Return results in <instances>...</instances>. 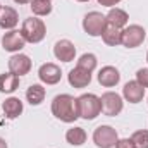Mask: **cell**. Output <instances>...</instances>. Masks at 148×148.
Here are the masks:
<instances>
[{"label": "cell", "mask_w": 148, "mask_h": 148, "mask_svg": "<svg viewBox=\"0 0 148 148\" xmlns=\"http://www.w3.org/2000/svg\"><path fill=\"white\" fill-rule=\"evenodd\" d=\"M38 77L45 84H57L60 81V77H62V71H60V67L57 64L47 62L38 69Z\"/></svg>", "instance_id": "10"}, {"label": "cell", "mask_w": 148, "mask_h": 148, "mask_svg": "<svg viewBox=\"0 0 148 148\" xmlns=\"http://www.w3.org/2000/svg\"><path fill=\"white\" fill-rule=\"evenodd\" d=\"M14 2H16V3H21V5H23V3H29L31 0H14Z\"/></svg>", "instance_id": "29"}, {"label": "cell", "mask_w": 148, "mask_h": 148, "mask_svg": "<svg viewBox=\"0 0 148 148\" xmlns=\"http://www.w3.org/2000/svg\"><path fill=\"white\" fill-rule=\"evenodd\" d=\"M100 5H103V7H114V5H117L121 0H97Z\"/></svg>", "instance_id": "27"}, {"label": "cell", "mask_w": 148, "mask_h": 148, "mask_svg": "<svg viewBox=\"0 0 148 148\" xmlns=\"http://www.w3.org/2000/svg\"><path fill=\"white\" fill-rule=\"evenodd\" d=\"M76 102H77L79 117H83L84 121H93L95 117H98V115L102 114L100 97H97V95H93V93H84V95L77 97Z\"/></svg>", "instance_id": "2"}, {"label": "cell", "mask_w": 148, "mask_h": 148, "mask_svg": "<svg viewBox=\"0 0 148 148\" xmlns=\"http://www.w3.org/2000/svg\"><path fill=\"white\" fill-rule=\"evenodd\" d=\"M17 21H19L17 10L12 9V7L2 5V9H0V28L10 31V29H14L17 26Z\"/></svg>", "instance_id": "15"}, {"label": "cell", "mask_w": 148, "mask_h": 148, "mask_svg": "<svg viewBox=\"0 0 148 148\" xmlns=\"http://www.w3.org/2000/svg\"><path fill=\"white\" fill-rule=\"evenodd\" d=\"M121 31L122 29H119V28H115L112 24H107L103 33H102V40L109 47H117V45H121Z\"/></svg>", "instance_id": "19"}, {"label": "cell", "mask_w": 148, "mask_h": 148, "mask_svg": "<svg viewBox=\"0 0 148 148\" xmlns=\"http://www.w3.org/2000/svg\"><path fill=\"white\" fill-rule=\"evenodd\" d=\"M29 7H31V12L38 17L48 16L52 12V2L50 0H31Z\"/></svg>", "instance_id": "22"}, {"label": "cell", "mask_w": 148, "mask_h": 148, "mask_svg": "<svg viewBox=\"0 0 148 148\" xmlns=\"http://www.w3.org/2000/svg\"><path fill=\"white\" fill-rule=\"evenodd\" d=\"M0 9H2V5H0Z\"/></svg>", "instance_id": "32"}, {"label": "cell", "mask_w": 148, "mask_h": 148, "mask_svg": "<svg viewBox=\"0 0 148 148\" xmlns=\"http://www.w3.org/2000/svg\"><path fill=\"white\" fill-rule=\"evenodd\" d=\"M122 97L129 103H140L145 97V88L138 81H127L122 88Z\"/></svg>", "instance_id": "12"}, {"label": "cell", "mask_w": 148, "mask_h": 148, "mask_svg": "<svg viewBox=\"0 0 148 148\" xmlns=\"http://www.w3.org/2000/svg\"><path fill=\"white\" fill-rule=\"evenodd\" d=\"M2 110H3L7 119H16L23 114V102L16 97H10L2 103Z\"/></svg>", "instance_id": "17"}, {"label": "cell", "mask_w": 148, "mask_h": 148, "mask_svg": "<svg viewBox=\"0 0 148 148\" xmlns=\"http://www.w3.org/2000/svg\"><path fill=\"white\" fill-rule=\"evenodd\" d=\"M145 28L140 24H129L126 28H122L121 31V45H124L126 48H136L145 41Z\"/></svg>", "instance_id": "4"}, {"label": "cell", "mask_w": 148, "mask_h": 148, "mask_svg": "<svg viewBox=\"0 0 148 148\" xmlns=\"http://www.w3.org/2000/svg\"><path fill=\"white\" fill-rule=\"evenodd\" d=\"M136 81H138L143 88H148V67L138 69V73H136Z\"/></svg>", "instance_id": "25"}, {"label": "cell", "mask_w": 148, "mask_h": 148, "mask_svg": "<svg viewBox=\"0 0 148 148\" xmlns=\"http://www.w3.org/2000/svg\"><path fill=\"white\" fill-rule=\"evenodd\" d=\"M105 19H107V24H112V26L122 29V28L127 26L129 16H127L126 10H122V9H119V7H114V9L109 10V14L105 16Z\"/></svg>", "instance_id": "16"}, {"label": "cell", "mask_w": 148, "mask_h": 148, "mask_svg": "<svg viewBox=\"0 0 148 148\" xmlns=\"http://www.w3.org/2000/svg\"><path fill=\"white\" fill-rule=\"evenodd\" d=\"M24 45H26V40L23 36V33L17 31V29H10V31H7V33L2 36V47H3V50H7V52L19 53V52L24 48Z\"/></svg>", "instance_id": "8"}, {"label": "cell", "mask_w": 148, "mask_h": 148, "mask_svg": "<svg viewBox=\"0 0 148 148\" xmlns=\"http://www.w3.org/2000/svg\"><path fill=\"white\" fill-rule=\"evenodd\" d=\"M98 83L105 88H112L121 81V73L114 67V66H105L98 71Z\"/></svg>", "instance_id": "13"}, {"label": "cell", "mask_w": 148, "mask_h": 148, "mask_svg": "<svg viewBox=\"0 0 148 148\" xmlns=\"http://www.w3.org/2000/svg\"><path fill=\"white\" fill-rule=\"evenodd\" d=\"M21 33L26 40V43H40L47 35V26L38 17H28L23 21Z\"/></svg>", "instance_id": "3"}, {"label": "cell", "mask_w": 148, "mask_h": 148, "mask_svg": "<svg viewBox=\"0 0 148 148\" xmlns=\"http://www.w3.org/2000/svg\"><path fill=\"white\" fill-rule=\"evenodd\" d=\"M53 55L57 60H62V62H73L74 57H76V47H74L73 41L69 40H59L53 47Z\"/></svg>", "instance_id": "11"}, {"label": "cell", "mask_w": 148, "mask_h": 148, "mask_svg": "<svg viewBox=\"0 0 148 148\" xmlns=\"http://www.w3.org/2000/svg\"><path fill=\"white\" fill-rule=\"evenodd\" d=\"M114 148H134V143L131 141V138H122V140H117Z\"/></svg>", "instance_id": "26"}, {"label": "cell", "mask_w": 148, "mask_h": 148, "mask_svg": "<svg viewBox=\"0 0 148 148\" xmlns=\"http://www.w3.org/2000/svg\"><path fill=\"white\" fill-rule=\"evenodd\" d=\"M131 141L134 143V148H148V131L140 129V131L133 133Z\"/></svg>", "instance_id": "24"}, {"label": "cell", "mask_w": 148, "mask_h": 148, "mask_svg": "<svg viewBox=\"0 0 148 148\" xmlns=\"http://www.w3.org/2000/svg\"><path fill=\"white\" fill-rule=\"evenodd\" d=\"M45 95H47V90L41 84H31L26 91V100L31 105H40L45 100Z\"/></svg>", "instance_id": "20"}, {"label": "cell", "mask_w": 148, "mask_h": 148, "mask_svg": "<svg viewBox=\"0 0 148 148\" xmlns=\"http://www.w3.org/2000/svg\"><path fill=\"white\" fill-rule=\"evenodd\" d=\"M147 62H148V52H147Z\"/></svg>", "instance_id": "31"}, {"label": "cell", "mask_w": 148, "mask_h": 148, "mask_svg": "<svg viewBox=\"0 0 148 148\" xmlns=\"http://www.w3.org/2000/svg\"><path fill=\"white\" fill-rule=\"evenodd\" d=\"M52 114L62 122H74L76 119H79L76 98L73 95H67V93L57 95L52 100Z\"/></svg>", "instance_id": "1"}, {"label": "cell", "mask_w": 148, "mask_h": 148, "mask_svg": "<svg viewBox=\"0 0 148 148\" xmlns=\"http://www.w3.org/2000/svg\"><path fill=\"white\" fill-rule=\"evenodd\" d=\"M77 2H88V0H77Z\"/></svg>", "instance_id": "30"}, {"label": "cell", "mask_w": 148, "mask_h": 148, "mask_svg": "<svg viewBox=\"0 0 148 148\" xmlns=\"http://www.w3.org/2000/svg\"><path fill=\"white\" fill-rule=\"evenodd\" d=\"M0 148H7V143H5L3 138H0Z\"/></svg>", "instance_id": "28"}, {"label": "cell", "mask_w": 148, "mask_h": 148, "mask_svg": "<svg viewBox=\"0 0 148 148\" xmlns=\"http://www.w3.org/2000/svg\"><path fill=\"white\" fill-rule=\"evenodd\" d=\"M77 67L93 73L97 69V55H93V53H83L79 57V60H77Z\"/></svg>", "instance_id": "23"}, {"label": "cell", "mask_w": 148, "mask_h": 148, "mask_svg": "<svg viewBox=\"0 0 148 148\" xmlns=\"http://www.w3.org/2000/svg\"><path fill=\"white\" fill-rule=\"evenodd\" d=\"M67 79H69V84L73 88H86L91 83V73L76 66L73 71L67 74Z\"/></svg>", "instance_id": "14"}, {"label": "cell", "mask_w": 148, "mask_h": 148, "mask_svg": "<svg viewBox=\"0 0 148 148\" xmlns=\"http://www.w3.org/2000/svg\"><path fill=\"white\" fill-rule=\"evenodd\" d=\"M66 140H67V143L73 145V147H81V145L86 141V131H84L83 127H71V129H67V133H66Z\"/></svg>", "instance_id": "21"}, {"label": "cell", "mask_w": 148, "mask_h": 148, "mask_svg": "<svg viewBox=\"0 0 148 148\" xmlns=\"http://www.w3.org/2000/svg\"><path fill=\"white\" fill-rule=\"evenodd\" d=\"M107 26V19L102 12H88L83 19V29L90 35V36H102L103 29Z\"/></svg>", "instance_id": "5"}, {"label": "cell", "mask_w": 148, "mask_h": 148, "mask_svg": "<svg viewBox=\"0 0 148 148\" xmlns=\"http://www.w3.org/2000/svg\"><path fill=\"white\" fill-rule=\"evenodd\" d=\"M19 88V76L9 73L0 74V93H12Z\"/></svg>", "instance_id": "18"}, {"label": "cell", "mask_w": 148, "mask_h": 148, "mask_svg": "<svg viewBox=\"0 0 148 148\" xmlns=\"http://www.w3.org/2000/svg\"><path fill=\"white\" fill-rule=\"evenodd\" d=\"M9 71L16 76H24L31 71V59L24 53H14L9 59Z\"/></svg>", "instance_id": "9"}, {"label": "cell", "mask_w": 148, "mask_h": 148, "mask_svg": "<svg viewBox=\"0 0 148 148\" xmlns=\"http://www.w3.org/2000/svg\"><path fill=\"white\" fill-rule=\"evenodd\" d=\"M117 140H119L117 131L112 126H98L93 131V141L100 148H114Z\"/></svg>", "instance_id": "7"}, {"label": "cell", "mask_w": 148, "mask_h": 148, "mask_svg": "<svg viewBox=\"0 0 148 148\" xmlns=\"http://www.w3.org/2000/svg\"><path fill=\"white\" fill-rule=\"evenodd\" d=\"M100 103H102V112L109 117H115L122 112L124 107V102H122V97L115 91H105L102 97H100Z\"/></svg>", "instance_id": "6"}]
</instances>
